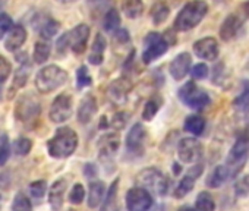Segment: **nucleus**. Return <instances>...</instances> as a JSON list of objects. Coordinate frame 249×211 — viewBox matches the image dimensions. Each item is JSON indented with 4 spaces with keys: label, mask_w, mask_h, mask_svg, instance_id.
<instances>
[{
    "label": "nucleus",
    "mask_w": 249,
    "mask_h": 211,
    "mask_svg": "<svg viewBox=\"0 0 249 211\" xmlns=\"http://www.w3.org/2000/svg\"><path fill=\"white\" fill-rule=\"evenodd\" d=\"M208 14V5L204 0H191L178 14L173 28L176 31L185 33L191 31L201 24V21Z\"/></svg>",
    "instance_id": "nucleus-1"
},
{
    "label": "nucleus",
    "mask_w": 249,
    "mask_h": 211,
    "mask_svg": "<svg viewBox=\"0 0 249 211\" xmlns=\"http://www.w3.org/2000/svg\"><path fill=\"white\" fill-rule=\"evenodd\" d=\"M78 148V135L68 126H60L47 142L49 156L53 158H68Z\"/></svg>",
    "instance_id": "nucleus-2"
},
{
    "label": "nucleus",
    "mask_w": 249,
    "mask_h": 211,
    "mask_svg": "<svg viewBox=\"0 0 249 211\" xmlns=\"http://www.w3.org/2000/svg\"><path fill=\"white\" fill-rule=\"evenodd\" d=\"M68 81V72L57 65H49L38 70L36 76V88L41 94H50L65 85Z\"/></svg>",
    "instance_id": "nucleus-3"
},
{
    "label": "nucleus",
    "mask_w": 249,
    "mask_h": 211,
    "mask_svg": "<svg viewBox=\"0 0 249 211\" xmlns=\"http://www.w3.org/2000/svg\"><path fill=\"white\" fill-rule=\"evenodd\" d=\"M248 157H249V134L243 131L236 138L226 158V167L229 169L230 177H234L242 172L243 166L248 161Z\"/></svg>",
    "instance_id": "nucleus-4"
},
{
    "label": "nucleus",
    "mask_w": 249,
    "mask_h": 211,
    "mask_svg": "<svg viewBox=\"0 0 249 211\" xmlns=\"http://www.w3.org/2000/svg\"><path fill=\"white\" fill-rule=\"evenodd\" d=\"M137 186L144 188L151 195L156 193L159 196H164L169 192L170 182L163 172H160L156 167H148V169H144L138 173Z\"/></svg>",
    "instance_id": "nucleus-5"
},
{
    "label": "nucleus",
    "mask_w": 249,
    "mask_h": 211,
    "mask_svg": "<svg viewBox=\"0 0 249 211\" xmlns=\"http://www.w3.org/2000/svg\"><path fill=\"white\" fill-rule=\"evenodd\" d=\"M179 100L192 110H204L211 103V97L207 91L201 89L194 81L183 84L178 91Z\"/></svg>",
    "instance_id": "nucleus-6"
},
{
    "label": "nucleus",
    "mask_w": 249,
    "mask_h": 211,
    "mask_svg": "<svg viewBox=\"0 0 249 211\" xmlns=\"http://www.w3.org/2000/svg\"><path fill=\"white\" fill-rule=\"evenodd\" d=\"M169 50V44L160 33H150L144 38V52H142V62L145 65L153 63L154 60L160 59Z\"/></svg>",
    "instance_id": "nucleus-7"
},
{
    "label": "nucleus",
    "mask_w": 249,
    "mask_h": 211,
    "mask_svg": "<svg viewBox=\"0 0 249 211\" xmlns=\"http://www.w3.org/2000/svg\"><path fill=\"white\" fill-rule=\"evenodd\" d=\"M41 113V106L40 103L30 94H25L19 97L15 106V118L22 123H33L40 118Z\"/></svg>",
    "instance_id": "nucleus-8"
},
{
    "label": "nucleus",
    "mask_w": 249,
    "mask_h": 211,
    "mask_svg": "<svg viewBox=\"0 0 249 211\" xmlns=\"http://www.w3.org/2000/svg\"><path fill=\"white\" fill-rule=\"evenodd\" d=\"M202 154H204V147L195 137L182 138L178 144V156L182 163L186 164L199 163Z\"/></svg>",
    "instance_id": "nucleus-9"
},
{
    "label": "nucleus",
    "mask_w": 249,
    "mask_h": 211,
    "mask_svg": "<svg viewBox=\"0 0 249 211\" xmlns=\"http://www.w3.org/2000/svg\"><path fill=\"white\" fill-rule=\"evenodd\" d=\"M72 97L66 92L59 94L53 103H52V107H50V121L53 123H65L71 119L72 116Z\"/></svg>",
    "instance_id": "nucleus-10"
},
{
    "label": "nucleus",
    "mask_w": 249,
    "mask_h": 211,
    "mask_svg": "<svg viewBox=\"0 0 249 211\" xmlns=\"http://www.w3.org/2000/svg\"><path fill=\"white\" fill-rule=\"evenodd\" d=\"M126 210L128 211H150L154 199L153 195L144 188L135 186L126 192Z\"/></svg>",
    "instance_id": "nucleus-11"
},
{
    "label": "nucleus",
    "mask_w": 249,
    "mask_h": 211,
    "mask_svg": "<svg viewBox=\"0 0 249 211\" xmlns=\"http://www.w3.org/2000/svg\"><path fill=\"white\" fill-rule=\"evenodd\" d=\"M132 89V82L131 79H128L126 76H122L119 79H114L113 82H110V85L107 87L106 95L108 98V101L114 106H123L128 101L129 92Z\"/></svg>",
    "instance_id": "nucleus-12"
},
{
    "label": "nucleus",
    "mask_w": 249,
    "mask_h": 211,
    "mask_svg": "<svg viewBox=\"0 0 249 211\" xmlns=\"http://www.w3.org/2000/svg\"><path fill=\"white\" fill-rule=\"evenodd\" d=\"M120 147V137L117 132H108L104 134L103 137H100L98 142H97V148H98V157L103 163H111L114 156L117 154Z\"/></svg>",
    "instance_id": "nucleus-13"
},
{
    "label": "nucleus",
    "mask_w": 249,
    "mask_h": 211,
    "mask_svg": "<svg viewBox=\"0 0 249 211\" xmlns=\"http://www.w3.org/2000/svg\"><path fill=\"white\" fill-rule=\"evenodd\" d=\"M245 25V19L240 17L239 12L230 14L224 18V21L220 25V31L218 35L224 43H229L231 40H234L236 37H239L242 28Z\"/></svg>",
    "instance_id": "nucleus-14"
},
{
    "label": "nucleus",
    "mask_w": 249,
    "mask_h": 211,
    "mask_svg": "<svg viewBox=\"0 0 249 211\" xmlns=\"http://www.w3.org/2000/svg\"><path fill=\"white\" fill-rule=\"evenodd\" d=\"M202 172H204V164L202 163H195L186 173H185V176L180 179V182L178 183V186L175 188V198H178V199H182V198H185L192 189H194V186H195V183H196V180L199 179V176L202 175Z\"/></svg>",
    "instance_id": "nucleus-15"
},
{
    "label": "nucleus",
    "mask_w": 249,
    "mask_h": 211,
    "mask_svg": "<svg viewBox=\"0 0 249 211\" xmlns=\"http://www.w3.org/2000/svg\"><path fill=\"white\" fill-rule=\"evenodd\" d=\"M192 49L196 57L210 60V62H214L215 59H218V54H220L218 41L214 37H205V38L195 41Z\"/></svg>",
    "instance_id": "nucleus-16"
},
{
    "label": "nucleus",
    "mask_w": 249,
    "mask_h": 211,
    "mask_svg": "<svg viewBox=\"0 0 249 211\" xmlns=\"http://www.w3.org/2000/svg\"><path fill=\"white\" fill-rule=\"evenodd\" d=\"M89 38V27L85 24L76 25L72 31H69V50L75 54H82L87 49V43Z\"/></svg>",
    "instance_id": "nucleus-17"
},
{
    "label": "nucleus",
    "mask_w": 249,
    "mask_h": 211,
    "mask_svg": "<svg viewBox=\"0 0 249 211\" xmlns=\"http://www.w3.org/2000/svg\"><path fill=\"white\" fill-rule=\"evenodd\" d=\"M145 128L142 123H135L126 135V148L131 154L141 156L144 154V141H145Z\"/></svg>",
    "instance_id": "nucleus-18"
},
{
    "label": "nucleus",
    "mask_w": 249,
    "mask_h": 211,
    "mask_svg": "<svg viewBox=\"0 0 249 211\" xmlns=\"http://www.w3.org/2000/svg\"><path fill=\"white\" fill-rule=\"evenodd\" d=\"M191 66H192V57H191V54L186 53V52H182V53H179L170 62L169 72H170V75H172V78L175 81H182L189 73Z\"/></svg>",
    "instance_id": "nucleus-19"
},
{
    "label": "nucleus",
    "mask_w": 249,
    "mask_h": 211,
    "mask_svg": "<svg viewBox=\"0 0 249 211\" xmlns=\"http://www.w3.org/2000/svg\"><path fill=\"white\" fill-rule=\"evenodd\" d=\"M98 107H97V100L92 94H87L81 103H79V107H78V122L81 125H88L94 115L97 113Z\"/></svg>",
    "instance_id": "nucleus-20"
},
{
    "label": "nucleus",
    "mask_w": 249,
    "mask_h": 211,
    "mask_svg": "<svg viewBox=\"0 0 249 211\" xmlns=\"http://www.w3.org/2000/svg\"><path fill=\"white\" fill-rule=\"evenodd\" d=\"M25 41H27V30L24 25L17 24L9 30L6 38H5V49L8 52H17L18 49H21L24 46Z\"/></svg>",
    "instance_id": "nucleus-21"
},
{
    "label": "nucleus",
    "mask_w": 249,
    "mask_h": 211,
    "mask_svg": "<svg viewBox=\"0 0 249 211\" xmlns=\"http://www.w3.org/2000/svg\"><path fill=\"white\" fill-rule=\"evenodd\" d=\"M68 182L66 179H57L50 188H49V204L53 211H60L66 193Z\"/></svg>",
    "instance_id": "nucleus-22"
},
{
    "label": "nucleus",
    "mask_w": 249,
    "mask_h": 211,
    "mask_svg": "<svg viewBox=\"0 0 249 211\" xmlns=\"http://www.w3.org/2000/svg\"><path fill=\"white\" fill-rule=\"evenodd\" d=\"M230 179V173H229V169L226 167V164H218L215 166L211 173L207 176V180H205V185L211 189H218L221 188L227 180Z\"/></svg>",
    "instance_id": "nucleus-23"
},
{
    "label": "nucleus",
    "mask_w": 249,
    "mask_h": 211,
    "mask_svg": "<svg viewBox=\"0 0 249 211\" xmlns=\"http://www.w3.org/2000/svg\"><path fill=\"white\" fill-rule=\"evenodd\" d=\"M107 49V41L104 38L103 34H95V38H94V43H92V47H91V53L88 56V62L94 66H98L103 63L104 60V52Z\"/></svg>",
    "instance_id": "nucleus-24"
},
{
    "label": "nucleus",
    "mask_w": 249,
    "mask_h": 211,
    "mask_svg": "<svg viewBox=\"0 0 249 211\" xmlns=\"http://www.w3.org/2000/svg\"><path fill=\"white\" fill-rule=\"evenodd\" d=\"M106 193V185L101 180H92L89 183V189H88V207L89 208H95L103 202Z\"/></svg>",
    "instance_id": "nucleus-25"
},
{
    "label": "nucleus",
    "mask_w": 249,
    "mask_h": 211,
    "mask_svg": "<svg viewBox=\"0 0 249 211\" xmlns=\"http://www.w3.org/2000/svg\"><path fill=\"white\" fill-rule=\"evenodd\" d=\"M30 73H31V66L25 62V63H21V66L18 68V70H15V75H14V84L9 89V98L18 91L21 89L22 87L27 85V81L30 78Z\"/></svg>",
    "instance_id": "nucleus-26"
},
{
    "label": "nucleus",
    "mask_w": 249,
    "mask_h": 211,
    "mask_svg": "<svg viewBox=\"0 0 249 211\" xmlns=\"http://www.w3.org/2000/svg\"><path fill=\"white\" fill-rule=\"evenodd\" d=\"M205 119L202 116H198V115H191L185 119V123H183V129L189 134H192L194 137H199L204 134L205 131Z\"/></svg>",
    "instance_id": "nucleus-27"
},
{
    "label": "nucleus",
    "mask_w": 249,
    "mask_h": 211,
    "mask_svg": "<svg viewBox=\"0 0 249 211\" xmlns=\"http://www.w3.org/2000/svg\"><path fill=\"white\" fill-rule=\"evenodd\" d=\"M233 106L237 113L240 115H249V81L243 82L242 91L239 92V95L234 98Z\"/></svg>",
    "instance_id": "nucleus-28"
},
{
    "label": "nucleus",
    "mask_w": 249,
    "mask_h": 211,
    "mask_svg": "<svg viewBox=\"0 0 249 211\" xmlns=\"http://www.w3.org/2000/svg\"><path fill=\"white\" fill-rule=\"evenodd\" d=\"M122 12L129 19H137L144 12L142 0H122Z\"/></svg>",
    "instance_id": "nucleus-29"
},
{
    "label": "nucleus",
    "mask_w": 249,
    "mask_h": 211,
    "mask_svg": "<svg viewBox=\"0 0 249 211\" xmlns=\"http://www.w3.org/2000/svg\"><path fill=\"white\" fill-rule=\"evenodd\" d=\"M161 104H163V100H161L160 95L151 97V98L145 103L144 109H142V119H144L145 122L153 121V119L156 118V115L159 113V110H160V107H161Z\"/></svg>",
    "instance_id": "nucleus-30"
},
{
    "label": "nucleus",
    "mask_w": 249,
    "mask_h": 211,
    "mask_svg": "<svg viewBox=\"0 0 249 211\" xmlns=\"http://www.w3.org/2000/svg\"><path fill=\"white\" fill-rule=\"evenodd\" d=\"M119 27H120V15H119V11L114 9V8H111L103 17V28L107 33H114V31L119 30Z\"/></svg>",
    "instance_id": "nucleus-31"
},
{
    "label": "nucleus",
    "mask_w": 249,
    "mask_h": 211,
    "mask_svg": "<svg viewBox=\"0 0 249 211\" xmlns=\"http://www.w3.org/2000/svg\"><path fill=\"white\" fill-rule=\"evenodd\" d=\"M170 15V8L166 5V2L163 0H159V2L151 8V19L154 22V25H160L163 24Z\"/></svg>",
    "instance_id": "nucleus-32"
},
{
    "label": "nucleus",
    "mask_w": 249,
    "mask_h": 211,
    "mask_svg": "<svg viewBox=\"0 0 249 211\" xmlns=\"http://www.w3.org/2000/svg\"><path fill=\"white\" fill-rule=\"evenodd\" d=\"M59 27H60V25H59V22H57L56 19H53V18L44 19V21L41 22V25L38 27V33H40L41 40L47 41V40L53 38V37L57 34Z\"/></svg>",
    "instance_id": "nucleus-33"
},
{
    "label": "nucleus",
    "mask_w": 249,
    "mask_h": 211,
    "mask_svg": "<svg viewBox=\"0 0 249 211\" xmlns=\"http://www.w3.org/2000/svg\"><path fill=\"white\" fill-rule=\"evenodd\" d=\"M50 53H52V47L47 41L41 40V41H37L34 44V53H33V59L37 65H43L47 62V59L50 57Z\"/></svg>",
    "instance_id": "nucleus-34"
},
{
    "label": "nucleus",
    "mask_w": 249,
    "mask_h": 211,
    "mask_svg": "<svg viewBox=\"0 0 249 211\" xmlns=\"http://www.w3.org/2000/svg\"><path fill=\"white\" fill-rule=\"evenodd\" d=\"M196 211H215V201L213 195L207 191H201L195 201Z\"/></svg>",
    "instance_id": "nucleus-35"
},
{
    "label": "nucleus",
    "mask_w": 249,
    "mask_h": 211,
    "mask_svg": "<svg viewBox=\"0 0 249 211\" xmlns=\"http://www.w3.org/2000/svg\"><path fill=\"white\" fill-rule=\"evenodd\" d=\"M117 186H119V179H114L111 182V185L107 189L106 198H103V205H101V211H113V207L116 204V193H117Z\"/></svg>",
    "instance_id": "nucleus-36"
},
{
    "label": "nucleus",
    "mask_w": 249,
    "mask_h": 211,
    "mask_svg": "<svg viewBox=\"0 0 249 211\" xmlns=\"http://www.w3.org/2000/svg\"><path fill=\"white\" fill-rule=\"evenodd\" d=\"M111 0H88V8L91 11L92 18H98L100 15L104 17V14L111 9Z\"/></svg>",
    "instance_id": "nucleus-37"
},
{
    "label": "nucleus",
    "mask_w": 249,
    "mask_h": 211,
    "mask_svg": "<svg viewBox=\"0 0 249 211\" xmlns=\"http://www.w3.org/2000/svg\"><path fill=\"white\" fill-rule=\"evenodd\" d=\"M11 148H12V151H14L17 156L24 157V156H28V154L31 153V150H33V142H31V140H28V138H25V137H19L18 140L14 141V144H12Z\"/></svg>",
    "instance_id": "nucleus-38"
},
{
    "label": "nucleus",
    "mask_w": 249,
    "mask_h": 211,
    "mask_svg": "<svg viewBox=\"0 0 249 211\" xmlns=\"http://www.w3.org/2000/svg\"><path fill=\"white\" fill-rule=\"evenodd\" d=\"M12 211H33V204L30 198L25 193L18 192L12 202Z\"/></svg>",
    "instance_id": "nucleus-39"
},
{
    "label": "nucleus",
    "mask_w": 249,
    "mask_h": 211,
    "mask_svg": "<svg viewBox=\"0 0 249 211\" xmlns=\"http://www.w3.org/2000/svg\"><path fill=\"white\" fill-rule=\"evenodd\" d=\"M11 153H12V148H11V141L8 135L6 134L0 135V166L6 164V161L11 157Z\"/></svg>",
    "instance_id": "nucleus-40"
},
{
    "label": "nucleus",
    "mask_w": 249,
    "mask_h": 211,
    "mask_svg": "<svg viewBox=\"0 0 249 211\" xmlns=\"http://www.w3.org/2000/svg\"><path fill=\"white\" fill-rule=\"evenodd\" d=\"M92 84V78L89 75V70L87 66H79L78 70H76V87L79 89L82 88H87Z\"/></svg>",
    "instance_id": "nucleus-41"
},
{
    "label": "nucleus",
    "mask_w": 249,
    "mask_h": 211,
    "mask_svg": "<svg viewBox=\"0 0 249 211\" xmlns=\"http://www.w3.org/2000/svg\"><path fill=\"white\" fill-rule=\"evenodd\" d=\"M129 118H131V115L128 112H119V113H116L113 116V119L110 122V126L113 129H116V131H122V129L126 128V125L129 122Z\"/></svg>",
    "instance_id": "nucleus-42"
},
{
    "label": "nucleus",
    "mask_w": 249,
    "mask_h": 211,
    "mask_svg": "<svg viewBox=\"0 0 249 211\" xmlns=\"http://www.w3.org/2000/svg\"><path fill=\"white\" fill-rule=\"evenodd\" d=\"M30 193L34 199H41L47 193V182L46 180H36L30 185Z\"/></svg>",
    "instance_id": "nucleus-43"
},
{
    "label": "nucleus",
    "mask_w": 249,
    "mask_h": 211,
    "mask_svg": "<svg viewBox=\"0 0 249 211\" xmlns=\"http://www.w3.org/2000/svg\"><path fill=\"white\" fill-rule=\"evenodd\" d=\"M234 193L239 198L248 196L249 195V175H245L243 177H240L236 185H234Z\"/></svg>",
    "instance_id": "nucleus-44"
},
{
    "label": "nucleus",
    "mask_w": 249,
    "mask_h": 211,
    "mask_svg": "<svg viewBox=\"0 0 249 211\" xmlns=\"http://www.w3.org/2000/svg\"><path fill=\"white\" fill-rule=\"evenodd\" d=\"M11 73H12V65H11V62L5 56L0 54V84L6 82L9 79Z\"/></svg>",
    "instance_id": "nucleus-45"
},
{
    "label": "nucleus",
    "mask_w": 249,
    "mask_h": 211,
    "mask_svg": "<svg viewBox=\"0 0 249 211\" xmlns=\"http://www.w3.org/2000/svg\"><path fill=\"white\" fill-rule=\"evenodd\" d=\"M84 198H85V189H84V186H82L81 183L73 185V186H72V191H71V193H69V201H71V204L78 205V204H81V202L84 201Z\"/></svg>",
    "instance_id": "nucleus-46"
},
{
    "label": "nucleus",
    "mask_w": 249,
    "mask_h": 211,
    "mask_svg": "<svg viewBox=\"0 0 249 211\" xmlns=\"http://www.w3.org/2000/svg\"><path fill=\"white\" fill-rule=\"evenodd\" d=\"M208 72H210V69H208V66L205 65V63H196L194 68H191V70H189V73L192 75V78L194 79H205L207 76H208Z\"/></svg>",
    "instance_id": "nucleus-47"
},
{
    "label": "nucleus",
    "mask_w": 249,
    "mask_h": 211,
    "mask_svg": "<svg viewBox=\"0 0 249 211\" xmlns=\"http://www.w3.org/2000/svg\"><path fill=\"white\" fill-rule=\"evenodd\" d=\"M12 27H14L12 18L5 12H0V38H2L5 34H8Z\"/></svg>",
    "instance_id": "nucleus-48"
},
{
    "label": "nucleus",
    "mask_w": 249,
    "mask_h": 211,
    "mask_svg": "<svg viewBox=\"0 0 249 211\" xmlns=\"http://www.w3.org/2000/svg\"><path fill=\"white\" fill-rule=\"evenodd\" d=\"M114 43L120 46H128L131 43V35L128 30H117L114 34Z\"/></svg>",
    "instance_id": "nucleus-49"
},
{
    "label": "nucleus",
    "mask_w": 249,
    "mask_h": 211,
    "mask_svg": "<svg viewBox=\"0 0 249 211\" xmlns=\"http://www.w3.org/2000/svg\"><path fill=\"white\" fill-rule=\"evenodd\" d=\"M56 46H57V53L62 54V56H65L68 53V50H69V33L62 34L60 38L57 40Z\"/></svg>",
    "instance_id": "nucleus-50"
},
{
    "label": "nucleus",
    "mask_w": 249,
    "mask_h": 211,
    "mask_svg": "<svg viewBox=\"0 0 249 211\" xmlns=\"http://www.w3.org/2000/svg\"><path fill=\"white\" fill-rule=\"evenodd\" d=\"M224 79V65L223 63H218L214 66V72H213V82L215 85L221 84Z\"/></svg>",
    "instance_id": "nucleus-51"
},
{
    "label": "nucleus",
    "mask_w": 249,
    "mask_h": 211,
    "mask_svg": "<svg viewBox=\"0 0 249 211\" xmlns=\"http://www.w3.org/2000/svg\"><path fill=\"white\" fill-rule=\"evenodd\" d=\"M97 173H98V169L94 163H87L84 166V175L88 177V179H94L97 177Z\"/></svg>",
    "instance_id": "nucleus-52"
},
{
    "label": "nucleus",
    "mask_w": 249,
    "mask_h": 211,
    "mask_svg": "<svg viewBox=\"0 0 249 211\" xmlns=\"http://www.w3.org/2000/svg\"><path fill=\"white\" fill-rule=\"evenodd\" d=\"M237 12L240 14V17H242L245 21L249 19V0H248V2H245L243 5H240V8H239Z\"/></svg>",
    "instance_id": "nucleus-53"
},
{
    "label": "nucleus",
    "mask_w": 249,
    "mask_h": 211,
    "mask_svg": "<svg viewBox=\"0 0 249 211\" xmlns=\"http://www.w3.org/2000/svg\"><path fill=\"white\" fill-rule=\"evenodd\" d=\"M110 123L107 122V118L106 116H103L101 118V121H100V129H107V126H108Z\"/></svg>",
    "instance_id": "nucleus-54"
},
{
    "label": "nucleus",
    "mask_w": 249,
    "mask_h": 211,
    "mask_svg": "<svg viewBox=\"0 0 249 211\" xmlns=\"http://www.w3.org/2000/svg\"><path fill=\"white\" fill-rule=\"evenodd\" d=\"M178 211H196V210L192 208V207H189V205H183V207H180Z\"/></svg>",
    "instance_id": "nucleus-55"
},
{
    "label": "nucleus",
    "mask_w": 249,
    "mask_h": 211,
    "mask_svg": "<svg viewBox=\"0 0 249 211\" xmlns=\"http://www.w3.org/2000/svg\"><path fill=\"white\" fill-rule=\"evenodd\" d=\"M173 172H175L176 175H178V173L180 172V166H179L178 163H175V166H173Z\"/></svg>",
    "instance_id": "nucleus-56"
},
{
    "label": "nucleus",
    "mask_w": 249,
    "mask_h": 211,
    "mask_svg": "<svg viewBox=\"0 0 249 211\" xmlns=\"http://www.w3.org/2000/svg\"><path fill=\"white\" fill-rule=\"evenodd\" d=\"M57 2H60V3H75L76 0H57Z\"/></svg>",
    "instance_id": "nucleus-57"
},
{
    "label": "nucleus",
    "mask_w": 249,
    "mask_h": 211,
    "mask_svg": "<svg viewBox=\"0 0 249 211\" xmlns=\"http://www.w3.org/2000/svg\"><path fill=\"white\" fill-rule=\"evenodd\" d=\"M214 2H215V3H223L224 0H214Z\"/></svg>",
    "instance_id": "nucleus-58"
},
{
    "label": "nucleus",
    "mask_w": 249,
    "mask_h": 211,
    "mask_svg": "<svg viewBox=\"0 0 249 211\" xmlns=\"http://www.w3.org/2000/svg\"><path fill=\"white\" fill-rule=\"evenodd\" d=\"M245 132H248V134H249V125H248V128L245 129Z\"/></svg>",
    "instance_id": "nucleus-59"
}]
</instances>
